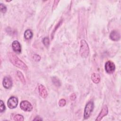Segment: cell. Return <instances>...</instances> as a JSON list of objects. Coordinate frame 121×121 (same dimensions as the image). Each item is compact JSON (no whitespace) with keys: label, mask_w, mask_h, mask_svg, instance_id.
Segmentation results:
<instances>
[{"label":"cell","mask_w":121,"mask_h":121,"mask_svg":"<svg viewBox=\"0 0 121 121\" xmlns=\"http://www.w3.org/2000/svg\"><path fill=\"white\" fill-rule=\"evenodd\" d=\"M8 56L10 61L14 66L24 70L27 69L28 68L26 64L19 59L15 54L12 52H9L8 53Z\"/></svg>","instance_id":"obj_1"},{"label":"cell","mask_w":121,"mask_h":121,"mask_svg":"<svg viewBox=\"0 0 121 121\" xmlns=\"http://www.w3.org/2000/svg\"><path fill=\"white\" fill-rule=\"evenodd\" d=\"M79 53L83 58H86L89 53V48L86 40L82 39L80 41Z\"/></svg>","instance_id":"obj_2"},{"label":"cell","mask_w":121,"mask_h":121,"mask_svg":"<svg viewBox=\"0 0 121 121\" xmlns=\"http://www.w3.org/2000/svg\"><path fill=\"white\" fill-rule=\"evenodd\" d=\"M94 107V103L92 101H89L86 104L84 112V117L85 119H87L90 117L92 112L93 111Z\"/></svg>","instance_id":"obj_3"},{"label":"cell","mask_w":121,"mask_h":121,"mask_svg":"<svg viewBox=\"0 0 121 121\" xmlns=\"http://www.w3.org/2000/svg\"><path fill=\"white\" fill-rule=\"evenodd\" d=\"M20 108L26 112H30L33 109V106L31 103L28 101H22L20 104Z\"/></svg>","instance_id":"obj_4"},{"label":"cell","mask_w":121,"mask_h":121,"mask_svg":"<svg viewBox=\"0 0 121 121\" xmlns=\"http://www.w3.org/2000/svg\"><path fill=\"white\" fill-rule=\"evenodd\" d=\"M115 69V66L114 63L111 61H107L105 64V70L107 73L111 74L112 73Z\"/></svg>","instance_id":"obj_5"},{"label":"cell","mask_w":121,"mask_h":121,"mask_svg":"<svg viewBox=\"0 0 121 121\" xmlns=\"http://www.w3.org/2000/svg\"><path fill=\"white\" fill-rule=\"evenodd\" d=\"M18 104V99L15 96L10 97L8 100L7 105L9 108L14 109L15 108Z\"/></svg>","instance_id":"obj_6"},{"label":"cell","mask_w":121,"mask_h":121,"mask_svg":"<svg viewBox=\"0 0 121 121\" xmlns=\"http://www.w3.org/2000/svg\"><path fill=\"white\" fill-rule=\"evenodd\" d=\"M108 112V107H107V105H104L103 106L101 112H100L99 114H98L96 119H95V121H101L104 117L105 116H106Z\"/></svg>","instance_id":"obj_7"},{"label":"cell","mask_w":121,"mask_h":121,"mask_svg":"<svg viewBox=\"0 0 121 121\" xmlns=\"http://www.w3.org/2000/svg\"><path fill=\"white\" fill-rule=\"evenodd\" d=\"M3 86L6 89L10 88L12 86V81L10 77H5L2 81Z\"/></svg>","instance_id":"obj_8"},{"label":"cell","mask_w":121,"mask_h":121,"mask_svg":"<svg viewBox=\"0 0 121 121\" xmlns=\"http://www.w3.org/2000/svg\"><path fill=\"white\" fill-rule=\"evenodd\" d=\"M38 92L40 95L43 98H46L48 95V93L45 87L42 84L39 85L38 86Z\"/></svg>","instance_id":"obj_9"},{"label":"cell","mask_w":121,"mask_h":121,"mask_svg":"<svg viewBox=\"0 0 121 121\" xmlns=\"http://www.w3.org/2000/svg\"><path fill=\"white\" fill-rule=\"evenodd\" d=\"M12 48L13 50L16 53H20L21 52V46L17 40L14 41L12 43Z\"/></svg>","instance_id":"obj_10"},{"label":"cell","mask_w":121,"mask_h":121,"mask_svg":"<svg viewBox=\"0 0 121 121\" xmlns=\"http://www.w3.org/2000/svg\"><path fill=\"white\" fill-rule=\"evenodd\" d=\"M109 37L110 38L112 41H119L120 39V33L117 30H113L111 32Z\"/></svg>","instance_id":"obj_11"},{"label":"cell","mask_w":121,"mask_h":121,"mask_svg":"<svg viewBox=\"0 0 121 121\" xmlns=\"http://www.w3.org/2000/svg\"><path fill=\"white\" fill-rule=\"evenodd\" d=\"M100 79L101 78L100 75L97 73H94L91 75V79L92 81L95 84L99 83L100 81Z\"/></svg>","instance_id":"obj_12"},{"label":"cell","mask_w":121,"mask_h":121,"mask_svg":"<svg viewBox=\"0 0 121 121\" xmlns=\"http://www.w3.org/2000/svg\"><path fill=\"white\" fill-rule=\"evenodd\" d=\"M33 36V33L32 31L30 29H27L25 31L24 33V37L26 39H30Z\"/></svg>","instance_id":"obj_13"},{"label":"cell","mask_w":121,"mask_h":121,"mask_svg":"<svg viewBox=\"0 0 121 121\" xmlns=\"http://www.w3.org/2000/svg\"><path fill=\"white\" fill-rule=\"evenodd\" d=\"M52 81L53 84L57 87H59L61 86V83L60 80L56 77H53L52 78Z\"/></svg>","instance_id":"obj_14"},{"label":"cell","mask_w":121,"mask_h":121,"mask_svg":"<svg viewBox=\"0 0 121 121\" xmlns=\"http://www.w3.org/2000/svg\"><path fill=\"white\" fill-rule=\"evenodd\" d=\"M17 75L18 78H19L20 80L21 81V82L22 83L25 84L26 83V80H25V78L23 74H22V73L20 71H17Z\"/></svg>","instance_id":"obj_15"},{"label":"cell","mask_w":121,"mask_h":121,"mask_svg":"<svg viewBox=\"0 0 121 121\" xmlns=\"http://www.w3.org/2000/svg\"><path fill=\"white\" fill-rule=\"evenodd\" d=\"M24 120V117L21 114H16L14 117V120L16 121H23Z\"/></svg>","instance_id":"obj_16"},{"label":"cell","mask_w":121,"mask_h":121,"mask_svg":"<svg viewBox=\"0 0 121 121\" xmlns=\"http://www.w3.org/2000/svg\"><path fill=\"white\" fill-rule=\"evenodd\" d=\"M43 44L46 46L48 47L50 44L49 38L48 37H45L43 39Z\"/></svg>","instance_id":"obj_17"},{"label":"cell","mask_w":121,"mask_h":121,"mask_svg":"<svg viewBox=\"0 0 121 121\" xmlns=\"http://www.w3.org/2000/svg\"><path fill=\"white\" fill-rule=\"evenodd\" d=\"M6 107L4 105V104L2 100H0V112H2L5 110Z\"/></svg>","instance_id":"obj_18"},{"label":"cell","mask_w":121,"mask_h":121,"mask_svg":"<svg viewBox=\"0 0 121 121\" xmlns=\"http://www.w3.org/2000/svg\"><path fill=\"white\" fill-rule=\"evenodd\" d=\"M58 104L60 107H63L66 105V101L64 99H61L59 100Z\"/></svg>","instance_id":"obj_19"},{"label":"cell","mask_w":121,"mask_h":121,"mask_svg":"<svg viewBox=\"0 0 121 121\" xmlns=\"http://www.w3.org/2000/svg\"><path fill=\"white\" fill-rule=\"evenodd\" d=\"M0 11L1 12L5 13L6 11H7V8L2 3H0Z\"/></svg>","instance_id":"obj_20"},{"label":"cell","mask_w":121,"mask_h":121,"mask_svg":"<svg viewBox=\"0 0 121 121\" xmlns=\"http://www.w3.org/2000/svg\"><path fill=\"white\" fill-rule=\"evenodd\" d=\"M33 59L36 61H39L41 60V57L38 54H34L33 56Z\"/></svg>","instance_id":"obj_21"},{"label":"cell","mask_w":121,"mask_h":121,"mask_svg":"<svg viewBox=\"0 0 121 121\" xmlns=\"http://www.w3.org/2000/svg\"><path fill=\"white\" fill-rule=\"evenodd\" d=\"M76 95L75 93H72L70 95V99L71 101H74L76 99Z\"/></svg>","instance_id":"obj_22"},{"label":"cell","mask_w":121,"mask_h":121,"mask_svg":"<svg viewBox=\"0 0 121 121\" xmlns=\"http://www.w3.org/2000/svg\"><path fill=\"white\" fill-rule=\"evenodd\" d=\"M42 119L39 116H36L35 119H33V121H42Z\"/></svg>","instance_id":"obj_23"}]
</instances>
